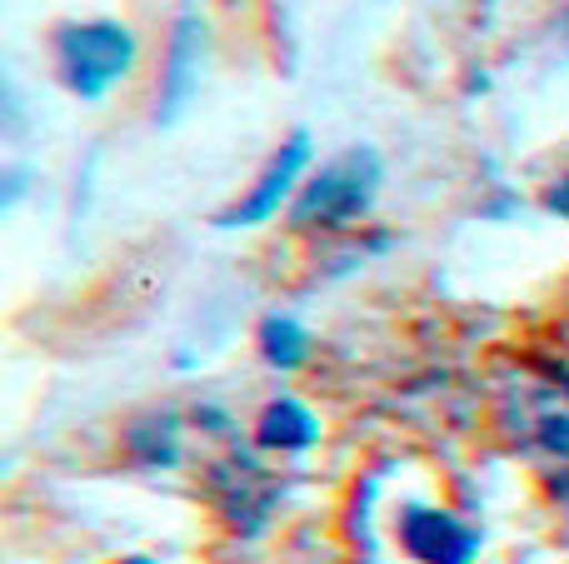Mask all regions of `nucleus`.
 Masks as SVG:
<instances>
[{
  "mask_svg": "<svg viewBox=\"0 0 569 564\" xmlns=\"http://www.w3.org/2000/svg\"><path fill=\"white\" fill-rule=\"evenodd\" d=\"M500 430L515 455L569 495V390L530 370L510 375L500 390Z\"/></svg>",
  "mask_w": 569,
  "mask_h": 564,
  "instance_id": "nucleus-1",
  "label": "nucleus"
},
{
  "mask_svg": "<svg viewBox=\"0 0 569 564\" xmlns=\"http://www.w3.org/2000/svg\"><path fill=\"white\" fill-rule=\"evenodd\" d=\"M136 66V36L120 20H70L56 30V75L70 95L100 100Z\"/></svg>",
  "mask_w": 569,
  "mask_h": 564,
  "instance_id": "nucleus-2",
  "label": "nucleus"
},
{
  "mask_svg": "<svg viewBox=\"0 0 569 564\" xmlns=\"http://www.w3.org/2000/svg\"><path fill=\"white\" fill-rule=\"evenodd\" d=\"M380 155L375 150H345L330 165H320V175L305 180L295 195L290 220L300 230H340L350 220H360L370 210L375 190H380Z\"/></svg>",
  "mask_w": 569,
  "mask_h": 564,
  "instance_id": "nucleus-3",
  "label": "nucleus"
},
{
  "mask_svg": "<svg viewBox=\"0 0 569 564\" xmlns=\"http://www.w3.org/2000/svg\"><path fill=\"white\" fill-rule=\"evenodd\" d=\"M390 535L405 564H475L485 545L475 520H465L450 505H430V500H410L395 510Z\"/></svg>",
  "mask_w": 569,
  "mask_h": 564,
  "instance_id": "nucleus-4",
  "label": "nucleus"
},
{
  "mask_svg": "<svg viewBox=\"0 0 569 564\" xmlns=\"http://www.w3.org/2000/svg\"><path fill=\"white\" fill-rule=\"evenodd\" d=\"M206 480H210V500H216V510H220V515H226L236 530H240V525L256 530L260 520L276 510V500H280L276 480H270L250 455H240V450H226L220 460H210Z\"/></svg>",
  "mask_w": 569,
  "mask_h": 564,
  "instance_id": "nucleus-5",
  "label": "nucleus"
},
{
  "mask_svg": "<svg viewBox=\"0 0 569 564\" xmlns=\"http://www.w3.org/2000/svg\"><path fill=\"white\" fill-rule=\"evenodd\" d=\"M305 165H310V135H305V130H295L276 155L266 160V170H260L256 185H250L246 195H240L236 205L220 215V225H230V230H236V225H266L284 200H295V185H300Z\"/></svg>",
  "mask_w": 569,
  "mask_h": 564,
  "instance_id": "nucleus-6",
  "label": "nucleus"
},
{
  "mask_svg": "<svg viewBox=\"0 0 569 564\" xmlns=\"http://www.w3.org/2000/svg\"><path fill=\"white\" fill-rule=\"evenodd\" d=\"M200 75H206V20L200 10H180L170 26V46H166V66H160V120H176L180 110L196 100Z\"/></svg>",
  "mask_w": 569,
  "mask_h": 564,
  "instance_id": "nucleus-7",
  "label": "nucleus"
},
{
  "mask_svg": "<svg viewBox=\"0 0 569 564\" xmlns=\"http://www.w3.org/2000/svg\"><path fill=\"white\" fill-rule=\"evenodd\" d=\"M315 435H320V420H315L300 400H270L256 420V445L280 450V455H300V450H310Z\"/></svg>",
  "mask_w": 569,
  "mask_h": 564,
  "instance_id": "nucleus-8",
  "label": "nucleus"
},
{
  "mask_svg": "<svg viewBox=\"0 0 569 564\" xmlns=\"http://www.w3.org/2000/svg\"><path fill=\"white\" fill-rule=\"evenodd\" d=\"M260 355H266L276 370H295L305 355H310V335H305L295 320L270 315L266 325H260Z\"/></svg>",
  "mask_w": 569,
  "mask_h": 564,
  "instance_id": "nucleus-9",
  "label": "nucleus"
},
{
  "mask_svg": "<svg viewBox=\"0 0 569 564\" xmlns=\"http://www.w3.org/2000/svg\"><path fill=\"white\" fill-rule=\"evenodd\" d=\"M565 36H569V16H565Z\"/></svg>",
  "mask_w": 569,
  "mask_h": 564,
  "instance_id": "nucleus-10",
  "label": "nucleus"
}]
</instances>
